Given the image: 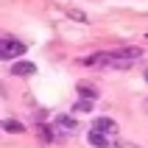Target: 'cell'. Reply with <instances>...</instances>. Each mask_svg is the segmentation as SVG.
I'll use <instances>...</instances> for the list:
<instances>
[{
  "label": "cell",
  "mask_w": 148,
  "mask_h": 148,
  "mask_svg": "<svg viewBox=\"0 0 148 148\" xmlns=\"http://www.w3.org/2000/svg\"><path fill=\"white\" fill-rule=\"evenodd\" d=\"M25 53V45L17 39H0V59H6V62H14L17 56H23Z\"/></svg>",
  "instance_id": "1"
},
{
  "label": "cell",
  "mask_w": 148,
  "mask_h": 148,
  "mask_svg": "<svg viewBox=\"0 0 148 148\" xmlns=\"http://www.w3.org/2000/svg\"><path fill=\"white\" fill-rule=\"evenodd\" d=\"M64 11L73 17V20H78V23H87V14H84V11H75V8H64Z\"/></svg>",
  "instance_id": "11"
},
{
  "label": "cell",
  "mask_w": 148,
  "mask_h": 148,
  "mask_svg": "<svg viewBox=\"0 0 148 148\" xmlns=\"http://www.w3.org/2000/svg\"><path fill=\"white\" fill-rule=\"evenodd\" d=\"M53 126H56V129H62V132H75V129H78V123H75L73 117H67V115H59Z\"/></svg>",
  "instance_id": "6"
},
{
  "label": "cell",
  "mask_w": 148,
  "mask_h": 148,
  "mask_svg": "<svg viewBox=\"0 0 148 148\" xmlns=\"http://www.w3.org/2000/svg\"><path fill=\"white\" fill-rule=\"evenodd\" d=\"M78 95H84V98H98V90H95L92 84L81 81V84H78Z\"/></svg>",
  "instance_id": "9"
},
{
  "label": "cell",
  "mask_w": 148,
  "mask_h": 148,
  "mask_svg": "<svg viewBox=\"0 0 148 148\" xmlns=\"http://www.w3.org/2000/svg\"><path fill=\"white\" fill-rule=\"evenodd\" d=\"M3 129H6V132H11V134H23V132H25V126L20 123V120H11V117H8V120H3Z\"/></svg>",
  "instance_id": "8"
},
{
  "label": "cell",
  "mask_w": 148,
  "mask_h": 148,
  "mask_svg": "<svg viewBox=\"0 0 148 148\" xmlns=\"http://www.w3.org/2000/svg\"><path fill=\"white\" fill-rule=\"evenodd\" d=\"M75 115H87V112H92V98H78L75 101V106H73Z\"/></svg>",
  "instance_id": "7"
},
{
  "label": "cell",
  "mask_w": 148,
  "mask_h": 148,
  "mask_svg": "<svg viewBox=\"0 0 148 148\" xmlns=\"http://www.w3.org/2000/svg\"><path fill=\"white\" fill-rule=\"evenodd\" d=\"M120 148H140V145H134V143H123Z\"/></svg>",
  "instance_id": "12"
},
{
  "label": "cell",
  "mask_w": 148,
  "mask_h": 148,
  "mask_svg": "<svg viewBox=\"0 0 148 148\" xmlns=\"http://www.w3.org/2000/svg\"><path fill=\"white\" fill-rule=\"evenodd\" d=\"M36 73V64H34V62H14V64H11V75H34Z\"/></svg>",
  "instance_id": "3"
},
{
  "label": "cell",
  "mask_w": 148,
  "mask_h": 148,
  "mask_svg": "<svg viewBox=\"0 0 148 148\" xmlns=\"http://www.w3.org/2000/svg\"><path fill=\"white\" fill-rule=\"evenodd\" d=\"M87 140H90V145H95V148H106L109 143H112L106 134L98 132V129H90V132H87Z\"/></svg>",
  "instance_id": "4"
},
{
  "label": "cell",
  "mask_w": 148,
  "mask_h": 148,
  "mask_svg": "<svg viewBox=\"0 0 148 148\" xmlns=\"http://www.w3.org/2000/svg\"><path fill=\"white\" fill-rule=\"evenodd\" d=\"M36 134H39L45 143H50V140H53V134H50V129H48V126H36Z\"/></svg>",
  "instance_id": "10"
},
{
  "label": "cell",
  "mask_w": 148,
  "mask_h": 148,
  "mask_svg": "<svg viewBox=\"0 0 148 148\" xmlns=\"http://www.w3.org/2000/svg\"><path fill=\"white\" fill-rule=\"evenodd\" d=\"M112 53H115V59H120V62H132V59L143 56L140 48H117V50H112Z\"/></svg>",
  "instance_id": "5"
},
{
  "label": "cell",
  "mask_w": 148,
  "mask_h": 148,
  "mask_svg": "<svg viewBox=\"0 0 148 148\" xmlns=\"http://www.w3.org/2000/svg\"><path fill=\"white\" fill-rule=\"evenodd\" d=\"M92 129H98V132H103V134L109 137V140H115L117 134H120V126H117L115 120H112V117H98V120L92 123Z\"/></svg>",
  "instance_id": "2"
}]
</instances>
